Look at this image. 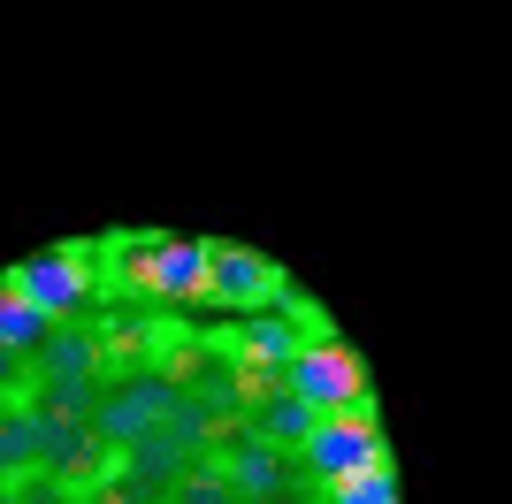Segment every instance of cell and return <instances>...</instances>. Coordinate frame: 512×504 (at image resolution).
<instances>
[{
    "instance_id": "obj_3",
    "label": "cell",
    "mask_w": 512,
    "mask_h": 504,
    "mask_svg": "<svg viewBox=\"0 0 512 504\" xmlns=\"http://www.w3.org/2000/svg\"><path fill=\"white\" fill-rule=\"evenodd\" d=\"M207 466H214V474H222V482H230L245 504H299V497H321V489L306 482L299 451H283V443L253 436L245 420L214 428V443H207Z\"/></svg>"
},
{
    "instance_id": "obj_14",
    "label": "cell",
    "mask_w": 512,
    "mask_h": 504,
    "mask_svg": "<svg viewBox=\"0 0 512 504\" xmlns=\"http://www.w3.org/2000/svg\"><path fill=\"white\" fill-rule=\"evenodd\" d=\"M23 382H31V359L0 344V398H23Z\"/></svg>"
},
{
    "instance_id": "obj_8",
    "label": "cell",
    "mask_w": 512,
    "mask_h": 504,
    "mask_svg": "<svg viewBox=\"0 0 512 504\" xmlns=\"http://www.w3.org/2000/svg\"><path fill=\"white\" fill-rule=\"evenodd\" d=\"M100 321H54V336H46L39 352H31V375H85L100 382Z\"/></svg>"
},
{
    "instance_id": "obj_15",
    "label": "cell",
    "mask_w": 512,
    "mask_h": 504,
    "mask_svg": "<svg viewBox=\"0 0 512 504\" xmlns=\"http://www.w3.org/2000/svg\"><path fill=\"white\" fill-rule=\"evenodd\" d=\"M0 504H16V489H8V482H0Z\"/></svg>"
},
{
    "instance_id": "obj_1",
    "label": "cell",
    "mask_w": 512,
    "mask_h": 504,
    "mask_svg": "<svg viewBox=\"0 0 512 504\" xmlns=\"http://www.w3.org/2000/svg\"><path fill=\"white\" fill-rule=\"evenodd\" d=\"M100 283H107V306L199 321V298H207V237L107 230L100 237Z\"/></svg>"
},
{
    "instance_id": "obj_2",
    "label": "cell",
    "mask_w": 512,
    "mask_h": 504,
    "mask_svg": "<svg viewBox=\"0 0 512 504\" xmlns=\"http://www.w3.org/2000/svg\"><path fill=\"white\" fill-rule=\"evenodd\" d=\"M0 291L31 298V306H39V314H54V321H92V314H107L100 237H62V245L31 252V260H8V268H0Z\"/></svg>"
},
{
    "instance_id": "obj_7",
    "label": "cell",
    "mask_w": 512,
    "mask_h": 504,
    "mask_svg": "<svg viewBox=\"0 0 512 504\" xmlns=\"http://www.w3.org/2000/svg\"><path fill=\"white\" fill-rule=\"evenodd\" d=\"M245 428L268 436V443H283V451H299V443L321 428V405H306L299 390H253V398H245Z\"/></svg>"
},
{
    "instance_id": "obj_10",
    "label": "cell",
    "mask_w": 512,
    "mask_h": 504,
    "mask_svg": "<svg viewBox=\"0 0 512 504\" xmlns=\"http://www.w3.org/2000/svg\"><path fill=\"white\" fill-rule=\"evenodd\" d=\"M23 398L39 405V413L85 420V413H92V398H100V382H85V375H31V382H23Z\"/></svg>"
},
{
    "instance_id": "obj_11",
    "label": "cell",
    "mask_w": 512,
    "mask_h": 504,
    "mask_svg": "<svg viewBox=\"0 0 512 504\" xmlns=\"http://www.w3.org/2000/svg\"><path fill=\"white\" fill-rule=\"evenodd\" d=\"M46 336H54V314H39V306H31V298H16V291H0V344H8V352H39Z\"/></svg>"
},
{
    "instance_id": "obj_9",
    "label": "cell",
    "mask_w": 512,
    "mask_h": 504,
    "mask_svg": "<svg viewBox=\"0 0 512 504\" xmlns=\"http://www.w3.org/2000/svg\"><path fill=\"white\" fill-rule=\"evenodd\" d=\"M39 466V413L23 398H0V482H16Z\"/></svg>"
},
{
    "instance_id": "obj_6",
    "label": "cell",
    "mask_w": 512,
    "mask_h": 504,
    "mask_svg": "<svg viewBox=\"0 0 512 504\" xmlns=\"http://www.w3.org/2000/svg\"><path fill=\"white\" fill-rule=\"evenodd\" d=\"M299 466H306L314 489H329V482H344V474H360V466H398V459H390L383 428H360V420L321 413V428L299 443Z\"/></svg>"
},
{
    "instance_id": "obj_5",
    "label": "cell",
    "mask_w": 512,
    "mask_h": 504,
    "mask_svg": "<svg viewBox=\"0 0 512 504\" xmlns=\"http://www.w3.org/2000/svg\"><path fill=\"white\" fill-rule=\"evenodd\" d=\"M276 283H283V268L268 260V252L230 245V237H207V298H199V329H207V321H230V314L268 306Z\"/></svg>"
},
{
    "instance_id": "obj_13",
    "label": "cell",
    "mask_w": 512,
    "mask_h": 504,
    "mask_svg": "<svg viewBox=\"0 0 512 504\" xmlns=\"http://www.w3.org/2000/svg\"><path fill=\"white\" fill-rule=\"evenodd\" d=\"M161 504H245V497H237V489L222 482V474H214L207 459H192L184 474H176V489H169Z\"/></svg>"
},
{
    "instance_id": "obj_12",
    "label": "cell",
    "mask_w": 512,
    "mask_h": 504,
    "mask_svg": "<svg viewBox=\"0 0 512 504\" xmlns=\"http://www.w3.org/2000/svg\"><path fill=\"white\" fill-rule=\"evenodd\" d=\"M321 504H398V466H360L321 489Z\"/></svg>"
},
{
    "instance_id": "obj_4",
    "label": "cell",
    "mask_w": 512,
    "mask_h": 504,
    "mask_svg": "<svg viewBox=\"0 0 512 504\" xmlns=\"http://www.w3.org/2000/svg\"><path fill=\"white\" fill-rule=\"evenodd\" d=\"M291 390H299L306 405H321V413H337V420L383 428L375 390H367V367H360V352H352L344 336H321V344H299V352H291Z\"/></svg>"
}]
</instances>
